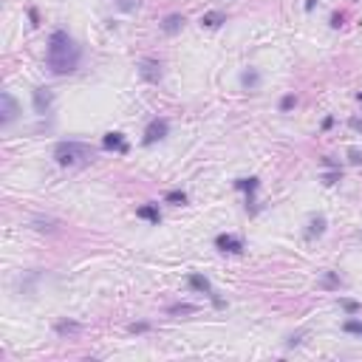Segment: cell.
I'll return each instance as SVG.
<instances>
[{
	"mask_svg": "<svg viewBox=\"0 0 362 362\" xmlns=\"http://www.w3.org/2000/svg\"><path fill=\"white\" fill-rule=\"evenodd\" d=\"M79 62H82V45L65 29H54L45 45V68L54 77H68L79 71Z\"/></svg>",
	"mask_w": 362,
	"mask_h": 362,
	"instance_id": "6da1fadb",
	"label": "cell"
},
{
	"mask_svg": "<svg viewBox=\"0 0 362 362\" xmlns=\"http://www.w3.org/2000/svg\"><path fill=\"white\" fill-rule=\"evenodd\" d=\"M96 158V150L88 142H77V139H65L54 145V161L60 167H79Z\"/></svg>",
	"mask_w": 362,
	"mask_h": 362,
	"instance_id": "7a4b0ae2",
	"label": "cell"
},
{
	"mask_svg": "<svg viewBox=\"0 0 362 362\" xmlns=\"http://www.w3.org/2000/svg\"><path fill=\"white\" fill-rule=\"evenodd\" d=\"M167 136H170V122L164 116H156V119L147 122L145 133H142V145L150 147V145H156V142H161V139H167Z\"/></svg>",
	"mask_w": 362,
	"mask_h": 362,
	"instance_id": "3957f363",
	"label": "cell"
},
{
	"mask_svg": "<svg viewBox=\"0 0 362 362\" xmlns=\"http://www.w3.org/2000/svg\"><path fill=\"white\" fill-rule=\"evenodd\" d=\"M136 68H139V77L145 79V82H150V85H158L161 77H164V65H161V60H156V57H142L136 62Z\"/></svg>",
	"mask_w": 362,
	"mask_h": 362,
	"instance_id": "277c9868",
	"label": "cell"
},
{
	"mask_svg": "<svg viewBox=\"0 0 362 362\" xmlns=\"http://www.w3.org/2000/svg\"><path fill=\"white\" fill-rule=\"evenodd\" d=\"M187 283H190V289H195V292H201V294H207L210 300H212V305L215 308H226V300L224 297H218V292L212 289V283L204 277L201 272H192L190 277H187Z\"/></svg>",
	"mask_w": 362,
	"mask_h": 362,
	"instance_id": "5b68a950",
	"label": "cell"
},
{
	"mask_svg": "<svg viewBox=\"0 0 362 362\" xmlns=\"http://www.w3.org/2000/svg\"><path fill=\"white\" fill-rule=\"evenodd\" d=\"M260 187V179L258 176H249V179H235V190H243L246 192V212L249 215H258V198H255V192Z\"/></svg>",
	"mask_w": 362,
	"mask_h": 362,
	"instance_id": "8992f818",
	"label": "cell"
},
{
	"mask_svg": "<svg viewBox=\"0 0 362 362\" xmlns=\"http://www.w3.org/2000/svg\"><path fill=\"white\" fill-rule=\"evenodd\" d=\"M17 116H20V102L14 99L9 90H3L0 93V127H9Z\"/></svg>",
	"mask_w": 362,
	"mask_h": 362,
	"instance_id": "52a82bcc",
	"label": "cell"
},
{
	"mask_svg": "<svg viewBox=\"0 0 362 362\" xmlns=\"http://www.w3.org/2000/svg\"><path fill=\"white\" fill-rule=\"evenodd\" d=\"M215 249H218V252H229V255H241L246 246H243V238L241 235L221 232V235H215Z\"/></svg>",
	"mask_w": 362,
	"mask_h": 362,
	"instance_id": "ba28073f",
	"label": "cell"
},
{
	"mask_svg": "<svg viewBox=\"0 0 362 362\" xmlns=\"http://www.w3.org/2000/svg\"><path fill=\"white\" fill-rule=\"evenodd\" d=\"M102 147L111 150V153H119V156H127V153H130V145H127L124 133H119V130H108V133L102 136Z\"/></svg>",
	"mask_w": 362,
	"mask_h": 362,
	"instance_id": "9c48e42d",
	"label": "cell"
},
{
	"mask_svg": "<svg viewBox=\"0 0 362 362\" xmlns=\"http://www.w3.org/2000/svg\"><path fill=\"white\" fill-rule=\"evenodd\" d=\"M31 102H34V113L45 116V113L51 111V105H54V90L45 88V85H40V88L31 90Z\"/></svg>",
	"mask_w": 362,
	"mask_h": 362,
	"instance_id": "30bf717a",
	"label": "cell"
},
{
	"mask_svg": "<svg viewBox=\"0 0 362 362\" xmlns=\"http://www.w3.org/2000/svg\"><path fill=\"white\" fill-rule=\"evenodd\" d=\"M184 14H181V11H170L167 17H161V23H158V29H161V31L167 34V37H176V34L181 31V29H184Z\"/></svg>",
	"mask_w": 362,
	"mask_h": 362,
	"instance_id": "8fae6325",
	"label": "cell"
},
{
	"mask_svg": "<svg viewBox=\"0 0 362 362\" xmlns=\"http://www.w3.org/2000/svg\"><path fill=\"white\" fill-rule=\"evenodd\" d=\"M54 334L57 337H79V334H82V323H79V320H68V317H62V320H57L54 323Z\"/></svg>",
	"mask_w": 362,
	"mask_h": 362,
	"instance_id": "7c38bea8",
	"label": "cell"
},
{
	"mask_svg": "<svg viewBox=\"0 0 362 362\" xmlns=\"http://www.w3.org/2000/svg\"><path fill=\"white\" fill-rule=\"evenodd\" d=\"M260 71L258 68H246V71H243V74H241V88L243 90H258L260 88Z\"/></svg>",
	"mask_w": 362,
	"mask_h": 362,
	"instance_id": "4fadbf2b",
	"label": "cell"
},
{
	"mask_svg": "<svg viewBox=\"0 0 362 362\" xmlns=\"http://www.w3.org/2000/svg\"><path fill=\"white\" fill-rule=\"evenodd\" d=\"M136 218L150 221V224H158V221H161V210H158V204H142V207L136 210Z\"/></svg>",
	"mask_w": 362,
	"mask_h": 362,
	"instance_id": "5bb4252c",
	"label": "cell"
},
{
	"mask_svg": "<svg viewBox=\"0 0 362 362\" xmlns=\"http://www.w3.org/2000/svg\"><path fill=\"white\" fill-rule=\"evenodd\" d=\"M198 23H201L204 29H221V26L226 23V14L224 11H204Z\"/></svg>",
	"mask_w": 362,
	"mask_h": 362,
	"instance_id": "9a60e30c",
	"label": "cell"
},
{
	"mask_svg": "<svg viewBox=\"0 0 362 362\" xmlns=\"http://www.w3.org/2000/svg\"><path fill=\"white\" fill-rule=\"evenodd\" d=\"M326 215H311V221H308V229H305V238H320L323 232H326Z\"/></svg>",
	"mask_w": 362,
	"mask_h": 362,
	"instance_id": "2e32d148",
	"label": "cell"
},
{
	"mask_svg": "<svg viewBox=\"0 0 362 362\" xmlns=\"http://www.w3.org/2000/svg\"><path fill=\"white\" fill-rule=\"evenodd\" d=\"M31 224H34V229H40V232H57V229H60V221H57V218H40V215H37Z\"/></svg>",
	"mask_w": 362,
	"mask_h": 362,
	"instance_id": "e0dca14e",
	"label": "cell"
},
{
	"mask_svg": "<svg viewBox=\"0 0 362 362\" xmlns=\"http://www.w3.org/2000/svg\"><path fill=\"white\" fill-rule=\"evenodd\" d=\"M195 311H198V305H192V303H173V305H167V314H170V317L195 314Z\"/></svg>",
	"mask_w": 362,
	"mask_h": 362,
	"instance_id": "ac0fdd59",
	"label": "cell"
},
{
	"mask_svg": "<svg viewBox=\"0 0 362 362\" xmlns=\"http://www.w3.org/2000/svg\"><path fill=\"white\" fill-rule=\"evenodd\" d=\"M187 201H190V198H187L184 190H170L167 195H164V204H173V207H184Z\"/></svg>",
	"mask_w": 362,
	"mask_h": 362,
	"instance_id": "d6986e66",
	"label": "cell"
},
{
	"mask_svg": "<svg viewBox=\"0 0 362 362\" xmlns=\"http://www.w3.org/2000/svg\"><path fill=\"white\" fill-rule=\"evenodd\" d=\"M342 331H345V334H351V337H362V320L348 317V320L342 323Z\"/></svg>",
	"mask_w": 362,
	"mask_h": 362,
	"instance_id": "ffe728a7",
	"label": "cell"
},
{
	"mask_svg": "<svg viewBox=\"0 0 362 362\" xmlns=\"http://www.w3.org/2000/svg\"><path fill=\"white\" fill-rule=\"evenodd\" d=\"M339 305H342V311L348 317H354V314H360L362 311V303L360 300H351V297H339Z\"/></svg>",
	"mask_w": 362,
	"mask_h": 362,
	"instance_id": "44dd1931",
	"label": "cell"
},
{
	"mask_svg": "<svg viewBox=\"0 0 362 362\" xmlns=\"http://www.w3.org/2000/svg\"><path fill=\"white\" fill-rule=\"evenodd\" d=\"M339 286H342V280H339L337 272H323V289H331V292H337Z\"/></svg>",
	"mask_w": 362,
	"mask_h": 362,
	"instance_id": "7402d4cb",
	"label": "cell"
},
{
	"mask_svg": "<svg viewBox=\"0 0 362 362\" xmlns=\"http://www.w3.org/2000/svg\"><path fill=\"white\" fill-rule=\"evenodd\" d=\"M320 179H323V184H326V187H334V184H339V181H342V167L328 170V173H323Z\"/></svg>",
	"mask_w": 362,
	"mask_h": 362,
	"instance_id": "603a6c76",
	"label": "cell"
},
{
	"mask_svg": "<svg viewBox=\"0 0 362 362\" xmlns=\"http://www.w3.org/2000/svg\"><path fill=\"white\" fill-rule=\"evenodd\" d=\"M294 105H297V96H294V93H286V96H280V105H277V108H280V113H289Z\"/></svg>",
	"mask_w": 362,
	"mask_h": 362,
	"instance_id": "cb8c5ba5",
	"label": "cell"
},
{
	"mask_svg": "<svg viewBox=\"0 0 362 362\" xmlns=\"http://www.w3.org/2000/svg\"><path fill=\"white\" fill-rule=\"evenodd\" d=\"M139 6H142V0H116V9H119V11H127V14H130V11H136Z\"/></svg>",
	"mask_w": 362,
	"mask_h": 362,
	"instance_id": "d4e9b609",
	"label": "cell"
},
{
	"mask_svg": "<svg viewBox=\"0 0 362 362\" xmlns=\"http://www.w3.org/2000/svg\"><path fill=\"white\" fill-rule=\"evenodd\" d=\"M40 280V272H31V274H29V277H26V280H23V292L29 294V297H31V292H34V283Z\"/></svg>",
	"mask_w": 362,
	"mask_h": 362,
	"instance_id": "484cf974",
	"label": "cell"
},
{
	"mask_svg": "<svg viewBox=\"0 0 362 362\" xmlns=\"http://www.w3.org/2000/svg\"><path fill=\"white\" fill-rule=\"evenodd\" d=\"M345 156H348L351 164H362V150H360L357 145H351L348 150H345Z\"/></svg>",
	"mask_w": 362,
	"mask_h": 362,
	"instance_id": "4316f807",
	"label": "cell"
},
{
	"mask_svg": "<svg viewBox=\"0 0 362 362\" xmlns=\"http://www.w3.org/2000/svg\"><path fill=\"white\" fill-rule=\"evenodd\" d=\"M127 331H130V334H147V331H150V323H145V320L130 323V326H127Z\"/></svg>",
	"mask_w": 362,
	"mask_h": 362,
	"instance_id": "83f0119b",
	"label": "cell"
},
{
	"mask_svg": "<svg viewBox=\"0 0 362 362\" xmlns=\"http://www.w3.org/2000/svg\"><path fill=\"white\" fill-rule=\"evenodd\" d=\"M342 23H345V14H342V11H334V14H331V20H328V26H331V29H339Z\"/></svg>",
	"mask_w": 362,
	"mask_h": 362,
	"instance_id": "f1b7e54d",
	"label": "cell"
},
{
	"mask_svg": "<svg viewBox=\"0 0 362 362\" xmlns=\"http://www.w3.org/2000/svg\"><path fill=\"white\" fill-rule=\"evenodd\" d=\"M300 339H303V331H297V334H289V339H286V348H294V345H300Z\"/></svg>",
	"mask_w": 362,
	"mask_h": 362,
	"instance_id": "f546056e",
	"label": "cell"
},
{
	"mask_svg": "<svg viewBox=\"0 0 362 362\" xmlns=\"http://www.w3.org/2000/svg\"><path fill=\"white\" fill-rule=\"evenodd\" d=\"M348 127H351V130H357V133H362V119H360V116H351Z\"/></svg>",
	"mask_w": 362,
	"mask_h": 362,
	"instance_id": "4dcf8cb0",
	"label": "cell"
},
{
	"mask_svg": "<svg viewBox=\"0 0 362 362\" xmlns=\"http://www.w3.org/2000/svg\"><path fill=\"white\" fill-rule=\"evenodd\" d=\"M320 164H323L326 170H334V167H339V164H337V161H334L331 156H323V158H320Z\"/></svg>",
	"mask_w": 362,
	"mask_h": 362,
	"instance_id": "1f68e13d",
	"label": "cell"
},
{
	"mask_svg": "<svg viewBox=\"0 0 362 362\" xmlns=\"http://www.w3.org/2000/svg\"><path fill=\"white\" fill-rule=\"evenodd\" d=\"M29 20H31V26H40V11L34 9V6L29 9Z\"/></svg>",
	"mask_w": 362,
	"mask_h": 362,
	"instance_id": "d6a6232c",
	"label": "cell"
},
{
	"mask_svg": "<svg viewBox=\"0 0 362 362\" xmlns=\"http://www.w3.org/2000/svg\"><path fill=\"white\" fill-rule=\"evenodd\" d=\"M334 122H337L334 116H326V119H323V124H320V127H323V130H331V127H334Z\"/></svg>",
	"mask_w": 362,
	"mask_h": 362,
	"instance_id": "836d02e7",
	"label": "cell"
},
{
	"mask_svg": "<svg viewBox=\"0 0 362 362\" xmlns=\"http://www.w3.org/2000/svg\"><path fill=\"white\" fill-rule=\"evenodd\" d=\"M314 6H317V0H305V11H314Z\"/></svg>",
	"mask_w": 362,
	"mask_h": 362,
	"instance_id": "e575fe53",
	"label": "cell"
},
{
	"mask_svg": "<svg viewBox=\"0 0 362 362\" xmlns=\"http://www.w3.org/2000/svg\"><path fill=\"white\" fill-rule=\"evenodd\" d=\"M357 99H360V102H362V93H357Z\"/></svg>",
	"mask_w": 362,
	"mask_h": 362,
	"instance_id": "d590c367",
	"label": "cell"
}]
</instances>
